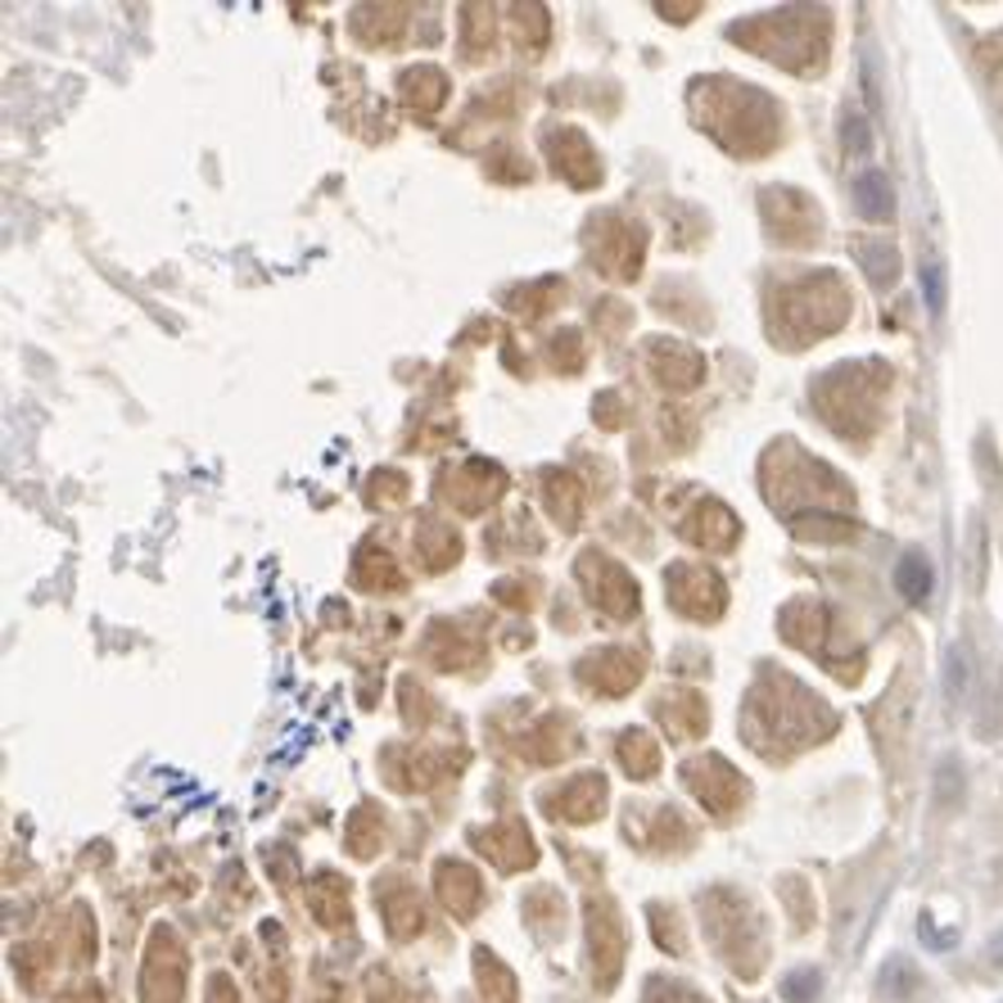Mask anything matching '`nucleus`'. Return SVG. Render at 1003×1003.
I'll use <instances>...</instances> for the list:
<instances>
[{
    "instance_id": "obj_4",
    "label": "nucleus",
    "mask_w": 1003,
    "mask_h": 1003,
    "mask_svg": "<svg viewBox=\"0 0 1003 1003\" xmlns=\"http://www.w3.org/2000/svg\"><path fill=\"white\" fill-rule=\"evenodd\" d=\"M819 985H823L819 972H791V977L783 981V999H787V1003H809L813 994H819Z\"/></svg>"
},
{
    "instance_id": "obj_3",
    "label": "nucleus",
    "mask_w": 1003,
    "mask_h": 1003,
    "mask_svg": "<svg viewBox=\"0 0 1003 1003\" xmlns=\"http://www.w3.org/2000/svg\"><path fill=\"white\" fill-rule=\"evenodd\" d=\"M945 687H949V696H962V687H968V647H949Z\"/></svg>"
},
{
    "instance_id": "obj_1",
    "label": "nucleus",
    "mask_w": 1003,
    "mask_h": 1003,
    "mask_svg": "<svg viewBox=\"0 0 1003 1003\" xmlns=\"http://www.w3.org/2000/svg\"><path fill=\"white\" fill-rule=\"evenodd\" d=\"M854 204H859V213L868 221H890V217H896V191H890L886 172L868 168L859 181H854Z\"/></svg>"
},
{
    "instance_id": "obj_7",
    "label": "nucleus",
    "mask_w": 1003,
    "mask_h": 1003,
    "mask_svg": "<svg viewBox=\"0 0 1003 1003\" xmlns=\"http://www.w3.org/2000/svg\"><path fill=\"white\" fill-rule=\"evenodd\" d=\"M990 954H994V958H999V962H1003V936H999V941H994V945H990Z\"/></svg>"
},
{
    "instance_id": "obj_6",
    "label": "nucleus",
    "mask_w": 1003,
    "mask_h": 1003,
    "mask_svg": "<svg viewBox=\"0 0 1003 1003\" xmlns=\"http://www.w3.org/2000/svg\"><path fill=\"white\" fill-rule=\"evenodd\" d=\"M845 150L854 155V159H864L868 155V145H873V136H868V123L864 118H845Z\"/></svg>"
},
{
    "instance_id": "obj_2",
    "label": "nucleus",
    "mask_w": 1003,
    "mask_h": 1003,
    "mask_svg": "<svg viewBox=\"0 0 1003 1003\" xmlns=\"http://www.w3.org/2000/svg\"><path fill=\"white\" fill-rule=\"evenodd\" d=\"M932 583H936V574H932V566H926V556H917V551L900 556L896 588H900L904 602H926V597H932Z\"/></svg>"
},
{
    "instance_id": "obj_5",
    "label": "nucleus",
    "mask_w": 1003,
    "mask_h": 1003,
    "mask_svg": "<svg viewBox=\"0 0 1003 1003\" xmlns=\"http://www.w3.org/2000/svg\"><path fill=\"white\" fill-rule=\"evenodd\" d=\"M922 294H926V308L941 317V312H945V272H941L936 263L922 267Z\"/></svg>"
}]
</instances>
